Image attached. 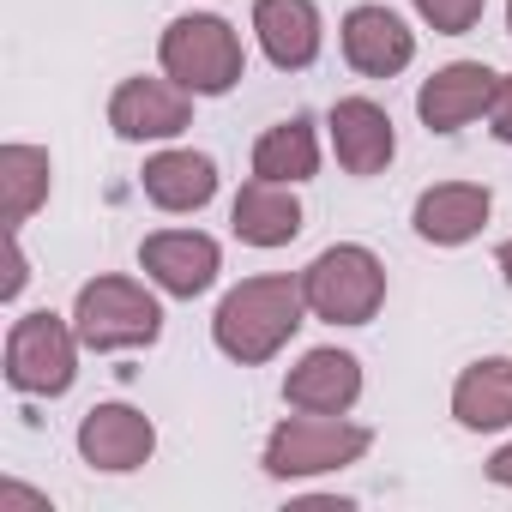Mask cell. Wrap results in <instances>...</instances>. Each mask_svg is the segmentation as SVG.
I'll use <instances>...</instances> for the list:
<instances>
[{
    "label": "cell",
    "mask_w": 512,
    "mask_h": 512,
    "mask_svg": "<svg viewBox=\"0 0 512 512\" xmlns=\"http://www.w3.org/2000/svg\"><path fill=\"white\" fill-rule=\"evenodd\" d=\"M308 326V296H302V278L290 272H266V278H241L217 314H211V344L241 362V368H260L272 362L296 332Z\"/></svg>",
    "instance_id": "cell-1"
},
{
    "label": "cell",
    "mask_w": 512,
    "mask_h": 512,
    "mask_svg": "<svg viewBox=\"0 0 512 512\" xmlns=\"http://www.w3.org/2000/svg\"><path fill=\"white\" fill-rule=\"evenodd\" d=\"M368 446H374V428H362V422H350V416L296 410V416H284V422L266 434L260 470H266L272 482H308V476H332V470L362 464Z\"/></svg>",
    "instance_id": "cell-2"
},
{
    "label": "cell",
    "mask_w": 512,
    "mask_h": 512,
    "mask_svg": "<svg viewBox=\"0 0 512 512\" xmlns=\"http://www.w3.org/2000/svg\"><path fill=\"white\" fill-rule=\"evenodd\" d=\"M157 61L175 85H187L193 97H229L247 73V49L241 31L217 13H181L163 25L157 37Z\"/></svg>",
    "instance_id": "cell-3"
},
{
    "label": "cell",
    "mask_w": 512,
    "mask_h": 512,
    "mask_svg": "<svg viewBox=\"0 0 512 512\" xmlns=\"http://www.w3.org/2000/svg\"><path fill=\"white\" fill-rule=\"evenodd\" d=\"M302 296H308V314L326 326H368L386 308V266L362 241H332L326 253L308 260Z\"/></svg>",
    "instance_id": "cell-4"
},
{
    "label": "cell",
    "mask_w": 512,
    "mask_h": 512,
    "mask_svg": "<svg viewBox=\"0 0 512 512\" xmlns=\"http://www.w3.org/2000/svg\"><path fill=\"white\" fill-rule=\"evenodd\" d=\"M73 326H79L85 350H97V356H109V350H151L163 338L157 284L145 290L139 278H91L73 296Z\"/></svg>",
    "instance_id": "cell-5"
},
{
    "label": "cell",
    "mask_w": 512,
    "mask_h": 512,
    "mask_svg": "<svg viewBox=\"0 0 512 512\" xmlns=\"http://www.w3.org/2000/svg\"><path fill=\"white\" fill-rule=\"evenodd\" d=\"M79 350H85V338H79L73 314L67 320L49 308L19 314L7 332V386L25 398H61L79 380Z\"/></svg>",
    "instance_id": "cell-6"
},
{
    "label": "cell",
    "mask_w": 512,
    "mask_h": 512,
    "mask_svg": "<svg viewBox=\"0 0 512 512\" xmlns=\"http://www.w3.org/2000/svg\"><path fill=\"white\" fill-rule=\"evenodd\" d=\"M109 127L115 139L127 145H163V139H181L193 127V91L175 85L169 73L163 79H121L115 97H109Z\"/></svg>",
    "instance_id": "cell-7"
},
{
    "label": "cell",
    "mask_w": 512,
    "mask_h": 512,
    "mask_svg": "<svg viewBox=\"0 0 512 512\" xmlns=\"http://www.w3.org/2000/svg\"><path fill=\"white\" fill-rule=\"evenodd\" d=\"M139 272H145L163 296L193 302V296H205V290L217 284L223 247H217L205 229H157V235L139 241Z\"/></svg>",
    "instance_id": "cell-8"
},
{
    "label": "cell",
    "mask_w": 512,
    "mask_h": 512,
    "mask_svg": "<svg viewBox=\"0 0 512 512\" xmlns=\"http://www.w3.org/2000/svg\"><path fill=\"white\" fill-rule=\"evenodd\" d=\"M79 458L91 464V470H103V476H127V470H139V464H151V452H157V422L145 416V410H133V404H91L85 416H79Z\"/></svg>",
    "instance_id": "cell-9"
},
{
    "label": "cell",
    "mask_w": 512,
    "mask_h": 512,
    "mask_svg": "<svg viewBox=\"0 0 512 512\" xmlns=\"http://www.w3.org/2000/svg\"><path fill=\"white\" fill-rule=\"evenodd\" d=\"M494 91H500V73L494 67H482V61H446L440 73L422 79L416 115H422L428 133H464L470 121H488Z\"/></svg>",
    "instance_id": "cell-10"
},
{
    "label": "cell",
    "mask_w": 512,
    "mask_h": 512,
    "mask_svg": "<svg viewBox=\"0 0 512 512\" xmlns=\"http://www.w3.org/2000/svg\"><path fill=\"white\" fill-rule=\"evenodd\" d=\"M338 49L362 79H398L416 61V31L392 13V7H350L338 25Z\"/></svg>",
    "instance_id": "cell-11"
},
{
    "label": "cell",
    "mask_w": 512,
    "mask_h": 512,
    "mask_svg": "<svg viewBox=\"0 0 512 512\" xmlns=\"http://www.w3.org/2000/svg\"><path fill=\"white\" fill-rule=\"evenodd\" d=\"M326 133H332V151L350 175H386L392 157H398V133H392V115L374 103V97H338L332 115H326Z\"/></svg>",
    "instance_id": "cell-12"
},
{
    "label": "cell",
    "mask_w": 512,
    "mask_h": 512,
    "mask_svg": "<svg viewBox=\"0 0 512 512\" xmlns=\"http://www.w3.org/2000/svg\"><path fill=\"white\" fill-rule=\"evenodd\" d=\"M362 398V362L338 344L308 350L290 374H284V404L290 410H314V416H350Z\"/></svg>",
    "instance_id": "cell-13"
},
{
    "label": "cell",
    "mask_w": 512,
    "mask_h": 512,
    "mask_svg": "<svg viewBox=\"0 0 512 512\" xmlns=\"http://www.w3.org/2000/svg\"><path fill=\"white\" fill-rule=\"evenodd\" d=\"M253 37L278 73H302L326 49V19L314 0H253Z\"/></svg>",
    "instance_id": "cell-14"
},
{
    "label": "cell",
    "mask_w": 512,
    "mask_h": 512,
    "mask_svg": "<svg viewBox=\"0 0 512 512\" xmlns=\"http://www.w3.org/2000/svg\"><path fill=\"white\" fill-rule=\"evenodd\" d=\"M494 211V193L482 181H434L416 193V211H410V229L428 241V247H464L482 235Z\"/></svg>",
    "instance_id": "cell-15"
},
{
    "label": "cell",
    "mask_w": 512,
    "mask_h": 512,
    "mask_svg": "<svg viewBox=\"0 0 512 512\" xmlns=\"http://www.w3.org/2000/svg\"><path fill=\"white\" fill-rule=\"evenodd\" d=\"M229 229H235V241H247V247H290L296 235H302V199H296V187L290 181H266V175H253L241 193H235V205H229Z\"/></svg>",
    "instance_id": "cell-16"
},
{
    "label": "cell",
    "mask_w": 512,
    "mask_h": 512,
    "mask_svg": "<svg viewBox=\"0 0 512 512\" xmlns=\"http://www.w3.org/2000/svg\"><path fill=\"white\" fill-rule=\"evenodd\" d=\"M139 187H145V199H151L157 211L187 217V211H205V205L217 199V163H211L205 151H187V145L151 151L145 169H139Z\"/></svg>",
    "instance_id": "cell-17"
},
{
    "label": "cell",
    "mask_w": 512,
    "mask_h": 512,
    "mask_svg": "<svg viewBox=\"0 0 512 512\" xmlns=\"http://www.w3.org/2000/svg\"><path fill=\"white\" fill-rule=\"evenodd\" d=\"M452 422L464 434H500V428H512V356H476L452 380Z\"/></svg>",
    "instance_id": "cell-18"
},
{
    "label": "cell",
    "mask_w": 512,
    "mask_h": 512,
    "mask_svg": "<svg viewBox=\"0 0 512 512\" xmlns=\"http://www.w3.org/2000/svg\"><path fill=\"white\" fill-rule=\"evenodd\" d=\"M253 175H266V181H314L320 175V133L308 115H290L278 127H266L260 139H253Z\"/></svg>",
    "instance_id": "cell-19"
},
{
    "label": "cell",
    "mask_w": 512,
    "mask_h": 512,
    "mask_svg": "<svg viewBox=\"0 0 512 512\" xmlns=\"http://www.w3.org/2000/svg\"><path fill=\"white\" fill-rule=\"evenodd\" d=\"M49 187H55V163L43 145H0V199H7V229H25L43 205H49Z\"/></svg>",
    "instance_id": "cell-20"
},
{
    "label": "cell",
    "mask_w": 512,
    "mask_h": 512,
    "mask_svg": "<svg viewBox=\"0 0 512 512\" xmlns=\"http://www.w3.org/2000/svg\"><path fill=\"white\" fill-rule=\"evenodd\" d=\"M410 7H416V19L434 37H464V31H476V19H482L488 0H410Z\"/></svg>",
    "instance_id": "cell-21"
},
{
    "label": "cell",
    "mask_w": 512,
    "mask_h": 512,
    "mask_svg": "<svg viewBox=\"0 0 512 512\" xmlns=\"http://www.w3.org/2000/svg\"><path fill=\"white\" fill-rule=\"evenodd\" d=\"M488 133L500 145H512V73H500V91H494V109H488Z\"/></svg>",
    "instance_id": "cell-22"
},
{
    "label": "cell",
    "mask_w": 512,
    "mask_h": 512,
    "mask_svg": "<svg viewBox=\"0 0 512 512\" xmlns=\"http://www.w3.org/2000/svg\"><path fill=\"white\" fill-rule=\"evenodd\" d=\"M0 506H31V512H49V494L25 488V482H0Z\"/></svg>",
    "instance_id": "cell-23"
},
{
    "label": "cell",
    "mask_w": 512,
    "mask_h": 512,
    "mask_svg": "<svg viewBox=\"0 0 512 512\" xmlns=\"http://www.w3.org/2000/svg\"><path fill=\"white\" fill-rule=\"evenodd\" d=\"M13 235V272H7V290H0V296H7V302H19L25 296V278H31V266H25V247H19V229H7Z\"/></svg>",
    "instance_id": "cell-24"
},
{
    "label": "cell",
    "mask_w": 512,
    "mask_h": 512,
    "mask_svg": "<svg viewBox=\"0 0 512 512\" xmlns=\"http://www.w3.org/2000/svg\"><path fill=\"white\" fill-rule=\"evenodd\" d=\"M482 476H488L494 488H512V440H506V446H500V452L482 464Z\"/></svg>",
    "instance_id": "cell-25"
},
{
    "label": "cell",
    "mask_w": 512,
    "mask_h": 512,
    "mask_svg": "<svg viewBox=\"0 0 512 512\" xmlns=\"http://www.w3.org/2000/svg\"><path fill=\"white\" fill-rule=\"evenodd\" d=\"M494 266H500V278L512 284V241H500V253H494Z\"/></svg>",
    "instance_id": "cell-26"
},
{
    "label": "cell",
    "mask_w": 512,
    "mask_h": 512,
    "mask_svg": "<svg viewBox=\"0 0 512 512\" xmlns=\"http://www.w3.org/2000/svg\"><path fill=\"white\" fill-rule=\"evenodd\" d=\"M506 31H512V0H506Z\"/></svg>",
    "instance_id": "cell-27"
}]
</instances>
